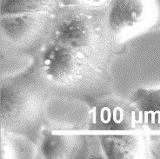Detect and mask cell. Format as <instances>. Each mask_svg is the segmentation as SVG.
I'll return each mask as SVG.
<instances>
[{
    "label": "cell",
    "instance_id": "cell-10",
    "mask_svg": "<svg viewBox=\"0 0 160 159\" xmlns=\"http://www.w3.org/2000/svg\"><path fill=\"white\" fill-rule=\"evenodd\" d=\"M128 97L139 112L144 131L160 133V88H138Z\"/></svg>",
    "mask_w": 160,
    "mask_h": 159
},
{
    "label": "cell",
    "instance_id": "cell-8",
    "mask_svg": "<svg viewBox=\"0 0 160 159\" xmlns=\"http://www.w3.org/2000/svg\"><path fill=\"white\" fill-rule=\"evenodd\" d=\"M88 132H78L41 128L37 142L39 159L87 158Z\"/></svg>",
    "mask_w": 160,
    "mask_h": 159
},
{
    "label": "cell",
    "instance_id": "cell-1",
    "mask_svg": "<svg viewBox=\"0 0 160 159\" xmlns=\"http://www.w3.org/2000/svg\"><path fill=\"white\" fill-rule=\"evenodd\" d=\"M27 76L50 96L72 97L90 102L113 92L111 72L98 68L87 57L48 37L33 55Z\"/></svg>",
    "mask_w": 160,
    "mask_h": 159
},
{
    "label": "cell",
    "instance_id": "cell-5",
    "mask_svg": "<svg viewBox=\"0 0 160 159\" xmlns=\"http://www.w3.org/2000/svg\"><path fill=\"white\" fill-rule=\"evenodd\" d=\"M88 133L114 134L144 131L140 113L129 97L111 92L89 102Z\"/></svg>",
    "mask_w": 160,
    "mask_h": 159
},
{
    "label": "cell",
    "instance_id": "cell-6",
    "mask_svg": "<svg viewBox=\"0 0 160 159\" xmlns=\"http://www.w3.org/2000/svg\"><path fill=\"white\" fill-rule=\"evenodd\" d=\"M54 15L47 12L1 16L0 50L34 55L47 40Z\"/></svg>",
    "mask_w": 160,
    "mask_h": 159
},
{
    "label": "cell",
    "instance_id": "cell-7",
    "mask_svg": "<svg viewBox=\"0 0 160 159\" xmlns=\"http://www.w3.org/2000/svg\"><path fill=\"white\" fill-rule=\"evenodd\" d=\"M90 104L72 97L51 96L44 112V127L52 130L88 132Z\"/></svg>",
    "mask_w": 160,
    "mask_h": 159
},
{
    "label": "cell",
    "instance_id": "cell-11",
    "mask_svg": "<svg viewBox=\"0 0 160 159\" xmlns=\"http://www.w3.org/2000/svg\"><path fill=\"white\" fill-rule=\"evenodd\" d=\"M37 157V143L23 134L1 128L0 158L32 159Z\"/></svg>",
    "mask_w": 160,
    "mask_h": 159
},
{
    "label": "cell",
    "instance_id": "cell-13",
    "mask_svg": "<svg viewBox=\"0 0 160 159\" xmlns=\"http://www.w3.org/2000/svg\"><path fill=\"white\" fill-rule=\"evenodd\" d=\"M1 79H12L27 75L33 67L34 56L31 53L0 50Z\"/></svg>",
    "mask_w": 160,
    "mask_h": 159
},
{
    "label": "cell",
    "instance_id": "cell-14",
    "mask_svg": "<svg viewBox=\"0 0 160 159\" xmlns=\"http://www.w3.org/2000/svg\"><path fill=\"white\" fill-rule=\"evenodd\" d=\"M77 2L88 8L104 9L108 6L111 0H77Z\"/></svg>",
    "mask_w": 160,
    "mask_h": 159
},
{
    "label": "cell",
    "instance_id": "cell-2",
    "mask_svg": "<svg viewBox=\"0 0 160 159\" xmlns=\"http://www.w3.org/2000/svg\"><path fill=\"white\" fill-rule=\"evenodd\" d=\"M48 37L83 53L95 65L107 72H111L124 46L109 29L106 8H88L78 3L65 4L58 10Z\"/></svg>",
    "mask_w": 160,
    "mask_h": 159
},
{
    "label": "cell",
    "instance_id": "cell-3",
    "mask_svg": "<svg viewBox=\"0 0 160 159\" xmlns=\"http://www.w3.org/2000/svg\"><path fill=\"white\" fill-rule=\"evenodd\" d=\"M51 96L28 76L0 83V127L26 136L37 143Z\"/></svg>",
    "mask_w": 160,
    "mask_h": 159
},
{
    "label": "cell",
    "instance_id": "cell-9",
    "mask_svg": "<svg viewBox=\"0 0 160 159\" xmlns=\"http://www.w3.org/2000/svg\"><path fill=\"white\" fill-rule=\"evenodd\" d=\"M97 136L104 158L144 159L152 157L151 135L146 131L98 134Z\"/></svg>",
    "mask_w": 160,
    "mask_h": 159
},
{
    "label": "cell",
    "instance_id": "cell-4",
    "mask_svg": "<svg viewBox=\"0 0 160 159\" xmlns=\"http://www.w3.org/2000/svg\"><path fill=\"white\" fill-rule=\"evenodd\" d=\"M160 0H111L106 7V21L115 39L127 41L158 26Z\"/></svg>",
    "mask_w": 160,
    "mask_h": 159
},
{
    "label": "cell",
    "instance_id": "cell-15",
    "mask_svg": "<svg viewBox=\"0 0 160 159\" xmlns=\"http://www.w3.org/2000/svg\"><path fill=\"white\" fill-rule=\"evenodd\" d=\"M157 27H160V20H159V23H158V26Z\"/></svg>",
    "mask_w": 160,
    "mask_h": 159
},
{
    "label": "cell",
    "instance_id": "cell-12",
    "mask_svg": "<svg viewBox=\"0 0 160 159\" xmlns=\"http://www.w3.org/2000/svg\"><path fill=\"white\" fill-rule=\"evenodd\" d=\"M1 16L47 12L55 15L60 8L77 0H0Z\"/></svg>",
    "mask_w": 160,
    "mask_h": 159
}]
</instances>
